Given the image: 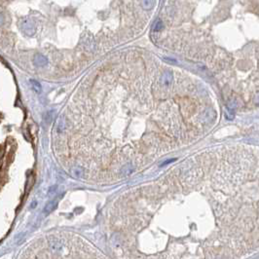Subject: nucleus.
I'll return each instance as SVG.
<instances>
[{
    "mask_svg": "<svg viewBox=\"0 0 259 259\" xmlns=\"http://www.w3.org/2000/svg\"><path fill=\"white\" fill-rule=\"evenodd\" d=\"M155 4V0H142V7L148 10L151 9Z\"/></svg>",
    "mask_w": 259,
    "mask_h": 259,
    "instance_id": "nucleus-5",
    "label": "nucleus"
},
{
    "mask_svg": "<svg viewBox=\"0 0 259 259\" xmlns=\"http://www.w3.org/2000/svg\"><path fill=\"white\" fill-rule=\"evenodd\" d=\"M172 73L171 71H167L164 73V75H163V84L166 85V86H169L171 81H172Z\"/></svg>",
    "mask_w": 259,
    "mask_h": 259,
    "instance_id": "nucleus-3",
    "label": "nucleus"
},
{
    "mask_svg": "<svg viewBox=\"0 0 259 259\" xmlns=\"http://www.w3.org/2000/svg\"><path fill=\"white\" fill-rule=\"evenodd\" d=\"M33 62L36 66H45L48 63V59L41 54H37L34 56Z\"/></svg>",
    "mask_w": 259,
    "mask_h": 259,
    "instance_id": "nucleus-2",
    "label": "nucleus"
},
{
    "mask_svg": "<svg viewBox=\"0 0 259 259\" xmlns=\"http://www.w3.org/2000/svg\"><path fill=\"white\" fill-rule=\"evenodd\" d=\"M21 28H22V30L24 31V33H26L28 36H31L35 33V26H34V24L32 22V21L28 20V19L22 21Z\"/></svg>",
    "mask_w": 259,
    "mask_h": 259,
    "instance_id": "nucleus-1",
    "label": "nucleus"
},
{
    "mask_svg": "<svg viewBox=\"0 0 259 259\" xmlns=\"http://www.w3.org/2000/svg\"><path fill=\"white\" fill-rule=\"evenodd\" d=\"M163 28V22H161V21H158L157 22H156V25H155V26H154V30H156V31H158V30H161Z\"/></svg>",
    "mask_w": 259,
    "mask_h": 259,
    "instance_id": "nucleus-6",
    "label": "nucleus"
},
{
    "mask_svg": "<svg viewBox=\"0 0 259 259\" xmlns=\"http://www.w3.org/2000/svg\"><path fill=\"white\" fill-rule=\"evenodd\" d=\"M54 206H55L54 203H50V204H48L47 206H46V208H45V210H44V211L47 212V214H48V212H50L52 210L54 209Z\"/></svg>",
    "mask_w": 259,
    "mask_h": 259,
    "instance_id": "nucleus-7",
    "label": "nucleus"
},
{
    "mask_svg": "<svg viewBox=\"0 0 259 259\" xmlns=\"http://www.w3.org/2000/svg\"><path fill=\"white\" fill-rule=\"evenodd\" d=\"M2 22H3V17L0 15V26L2 25Z\"/></svg>",
    "mask_w": 259,
    "mask_h": 259,
    "instance_id": "nucleus-8",
    "label": "nucleus"
},
{
    "mask_svg": "<svg viewBox=\"0 0 259 259\" xmlns=\"http://www.w3.org/2000/svg\"><path fill=\"white\" fill-rule=\"evenodd\" d=\"M30 84H31V87L33 89V91L35 92V93L37 94H40L41 93V91H42V87H41V85H40L39 82H37L36 80H30Z\"/></svg>",
    "mask_w": 259,
    "mask_h": 259,
    "instance_id": "nucleus-4",
    "label": "nucleus"
}]
</instances>
